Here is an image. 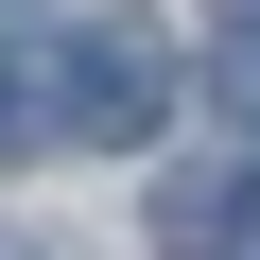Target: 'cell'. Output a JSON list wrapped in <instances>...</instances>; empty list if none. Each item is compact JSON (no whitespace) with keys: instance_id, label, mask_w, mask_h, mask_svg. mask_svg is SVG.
Here are the masks:
<instances>
[{"instance_id":"6da1fadb","label":"cell","mask_w":260,"mask_h":260,"mask_svg":"<svg viewBox=\"0 0 260 260\" xmlns=\"http://www.w3.org/2000/svg\"><path fill=\"white\" fill-rule=\"evenodd\" d=\"M156 70H174V52H156L139 18L70 35V52H52V139H104V156H139V139H156V104H174Z\"/></svg>"},{"instance_id":"3957f363","label":"cell","mask_w":260,"mask_h":260,"mask_svg":"<svg viewBox=\"0 0 260 260\" xmlns=\"http://www.w3.org/2000/svg\"><path fill=\"white\" fill-rule=\"evenodd\" d=\"M0 260H18V243H0Z\"/></svg>"},{"instance_id":"7a4b0ae2","label":"cell","mask_w":260,"mask_h":260,"mask_svg":"<svg viewBox=\"0 0 260 260\" xmlns=\"http://www.w3.org/2000/svg\"><path fill=\"white\" fill-rule=\"evenodd\" d=\"M208 70H225V121H260V35H225Z\"/></svg>"}]
</instances>
